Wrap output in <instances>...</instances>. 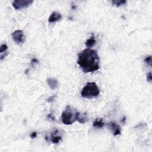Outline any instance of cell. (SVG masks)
I'll use <instances>...</instances> for the list:
<instances>
[{
    "mask_svg": "<svg viewBox=\"0 0 152 152\" xmlns=\"http://www.w3.org/2000/svg\"><path fill=\"white\" fill-rule=\"evenodd\" d=\"M61 140H62V137L59 135L58 129H55L51 134L50 138L47 140V142H49V141H51V142L53 144H58Z\"/></svg>",
    "mask_w": 152,
    "mask_h": 152,
    "instance_id": "8992f818",
    "label": "cell"
},
{
    "mask_svg": "<svg viewBox=\"0 0 152 152\" xmlns=\"http://www.w3.org/2000/svg\"><path fill=\"white\" fill-rule=\"evenodd\" d=\"M96 42V40L95 39V38L93 36H92L90 38L87 40V41L85 43V44H86V46L88 48H90L94 45Z\"/></svg>",
    "mask_w": 152,
    "mask_h": 152,
    "instance_id": "8fae6325",
    "label": "cell"
},
{
    "mask_svg": "<svg viewBox=\"0 0 152 152\" xmlns=\"http://www.w3.org/2000/svg\"><path fill=\"white\" fill-rule=\"evenodd\" d=\"M37 136V133L36 132H34V133H32L30 135V137L31 138H36Z\"/></svg>",
    "mask_w": 152,
    "mask_h": 152,
    "instance_id": "ac0fdd59",
    "label": "cell"
},
{
    "mask_svg": "<svg viewBox=\"0 0 152 152\" xmlns=\"http://www.w3.org/2000/svg\"><path fill=\"white\" fill-rule=\"evenodd\" d=\"M108 126L111 128L114 136H118L121 134V127L115 123L111 122L108 124Z\"/></svg>",
    "mask_w": 152,
    "mask_h": 152,
    "instance_id": "52a82bcc",
    "label": "cell"
},
{
    "mask_svg": "<svg viewBox=\"0 0 152 152\" xmlns=\"http://www.w3.org/2000/svg\"><path fill=\"white\" fill-rule=\"evenodd\" d=\"M8 49V47L7 45L5 44H3L1 46V47H0V53H3V52H5L7 49Z\"/></svg>",
    "mask_w": 152,
    "mask_h": 152,
    "instance_id": "5bb4252c",
    "label": "cell"
},
{
    "mask_svg": "<svg viewBox=\"0 0 152 152\" xmlns=\"http://www.w3.org/2000/svg\"><path fill=\"white\" fill-rule=\"evenodd\" d=\"M144 61H145L146 63H147V64H149V66H151V56H149V57H147V58L145 59Z\"/></svg>",
    "mask_w": 152,
    "mask_h": 152,
    "instance_id": "9a60e30c",
    "label": "cell"
},
{
    "mask_svg": "<svg viewBox=\"0 0 152 152\" xmlns=\"http://www.w3.org/2000/svg\"><path fill=\"white\" fill-rule=\"evenodd\" d=\"M76 114L74 112L71 107L68 105L66 110L62 112L61 114V120L65 125H71L76 121Z\"/></svg>",
    "mask_w": 152,
    "mask_h": 152,
    "instance_id": "3957f363",
    "label": "cell"
},
{
    "mask_svg": "<svg viewBox=\"0 0 152 152\" xmlns=\"http://www.w3.org/2000/svg\"><path fill=\"white\" fill-rule=\"evenodd\" d=\"M77 64L85 73H93L100 68V58L97 51L87 48L78 54Z\"/></svg>",
    "mask_w": 152,
    "mask_h": 152,
    "instance_id": "6da1fadb",
    "label": "cell"
},
{
    "mask_svg": "<svg viewBox=\"0 0 152 152\" xmlns=\"http://www.w3.org/2000/svg\"><path fill=\"white\" fill-rule=\"evenodd\" d=\"M62 18V15L58 12H53L48 18V22L49 23H52L53 22H55L57 21H58Z\"/></svg>",
    "mask_w": 152,
    "mask_h": 152,
    "instance_id": "ba28073f",
    "label": "cell"
},
{
    "mask_svg": "<svg viewBox=\"0 0 152 152\" xmlns=\"http://www.w3.org/2000/svg\"><path fill=\"white\" fill-rule=\"evenodd\" d=\"M105 125V123L103 122L102 119H96L95 121L93 123V127L97 128H102Z\"/></svg>",
    "mask_w": 152,
    "mask_h": 152,
    "instance_id": "7c38bea8",
    "label": "cell"
},
{
    "mask_svg": "<svg viewBox=\"0 0 152 152\" xmlns=\"http://www.w3.org/2000/svg\"><path fill=\"white\" fill-rule=\"evenodd\" d=\"M47 84L52 90H55L58 87V81L57 80L52 78L47 79Z\"/></svg>",
    "mask_w": 152,
    "mask_h": 152,
    "instance_id": "30bf717a",
    "label": "cell"
},
{
    "mask_svg": "<svg viewBox=\"0 0 152 152\" xmlns=\"http://www.w3.org/2000/svg\"><path fill=\"white\" fill-rule=\"evenodd\" d=\"M76 121L81 124H84L88 121V115L86 113L81 114L80 112H77L76 114Z\"/></svg>",
    "mask_w": 152,
    "mask_h": 152,
    "instance_id": "9c48e42d",
    "label": "cell"
},
{
    "mask_svg": "<svg viewBox=\"0 0 152 152\" xmlns=\"http://www.w3.org/2000/svg\"><path fill=\"white\" fill-rule=\"evenodd\" d=\"M13 40L17 45H21L25 41V36L23 31L21 30H17L12 34Z\"/></svg>",
    "mask_w": 152,
    "mask_h": 152,
    "instance_id": "5b68a950",
    "label": "cell"
},
{
    "mask_svg": "<svg viewBox=\"0 0 152 152\" xmlns=\"http://www.w3.org/2000/svg\"><path fill=\"white\" fill-rule=\"evenodd\" d=\"M38 62L39 61L36 58H34L33 60L31 61V66H34L35 64H38Z\"/></svg>",
    "mask_w": 152,
    "mask_h": 152,
    "instance_id": "2e32d148",
    "label": "cell"
},
{
    "mask_svg": "<svg viewBox=\"0 0 152 152\" xmlns=\"http://www.w3.org/2000/svg\"><path fill=\"white\" fill-rule=\"evenodd\" d=\"M33 3L34 1L32 0H16L13 3L12 5L16 10H18L27 8Z\"/></svg>",
    "mask_w": 152,
    "mask_h": 152,
    "instance_id": "277c9868",
    "label": "cell"
},
{
    "mask_svg": "<svg viewBox=\"0 0 152 152\" xmlns=\"http://www.w3.org/2000/svg\"><path fill=\"white\" fill-rule=\"evenodd\" d=\"M127 1L125 0H116V1H112V3L113 5H116V7H119L122 5H124L126 4Z\"/></svg>",
    "mask_w": 152,
    "mask_h": 152,
    "instance_id": "4fadbf2b",
    "label": "cell"
},
{
    "mask_svg": "<svg viewBox=\"0 0 152 152\" xmlns=\"http://www.w3.org/2000/svg\"><path fill=\"white\" fill-rule=\"evenodd\" d=\"M147 80L148 81H151V73H149L147 75Z\"/></svg>",
    "mask_w": 152,
    "mask_h": 152,
    "instance_id": "e0dca14e",
    "label": "cell"
},
{
    "mask_svg": "<svg viewBox=\"0 0 152 152\" xmlns=\"http://www.w3.org/2000/svg\"><path fill=\"white\" fill-rule=\"evenodd\" d=\"M100 89L94 82H88L83 88L81 95L86 99H92L99 96Z\"/></svg>",
    "mask_w": 152,
    "mask_h": 152,
    "instance_id": "7a4b0ae2",
    "label": "cell"
}]
</instances>
